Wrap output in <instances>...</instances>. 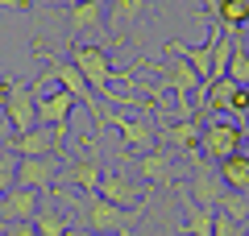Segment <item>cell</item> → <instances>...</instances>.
<instances>
[{"mask_svg": "<svg viewBox=\"0 0 249 236\" xmlns=\"http://www.w3.org/2000/svg\"><path fill=\"white\" fill-rule=\"evenodd\" d=\"M245 4H249V0H245Z\"/></svg>", "mask_w": 249, "mask_h": 236, "instance_id": "obj_31", "label": "cell"}, {"mask_svg": "<svg viewBox=\"0 0 249 236\" xmlns=\"http://www.w3.org/2000/svg\"><path fill=\"white\" fill-rule=\"evenodd\" d=\"M241 133H245V149H249V112H245V120H241Z\"/></svg>", "mask_w": 249, "mask_h": 236, "instance_id": "obj_28", "label": "cell"}, {"mask_svg": "<svg viewBox=\"0 0 249 236\" xmlns=\"http://www.w3.org/2000/svg\"><path fill=\"white\" fill-rule=\"evenodd\" d=\"M46 195L29 191V186H13L4 199H0V224H34L37 211H42Z\"/></svg>", "mask_w": 249, "mask_h": 236, "instance_id": "obj_13", "label": "cell"}, {"mask_svg": "<svg viewBox=\"0 0 249 236\" xmlns=\"http://www.w3.org/2000/svg\"><path fill=\"white\" fill-rule=\"evenodd\" d=\"M58 183L75 186L79 195H96V191H100V183H104V162H100V145H96V141H91L88 153L67 157V166H62V178H58Z\"/></svg>", "mask_w": 249, "mask_h": 236, "instance_id": "obj_7", "label": "cell"}, {"mask_svg": "<svg viewBox=\"0 0 249 236\" xmlns=\"http://www.w3.org/2000/svg\"><path fill=\"white\" fill-rule=\"evenodd\" d=\"M71 203L83 216L88 236H133L137 219H142V211H124V207H116V203L100 199V195H75Z\"/></svg>", "mask_w": 249, "mask_h": 236, "instance_id": "obj_2", "label": "cell"}, {"mask_svg": "<svg viewBox=\"0 0 249 236\" xmlns=\"http://www.w3.org/2000/svg\"><path fill=\"white\" fill-rule=\"evenodd\" d=\"M142 13H145V0H112V4H108V37L121 42L124 29L133 25Z\"/></svg>", "mask_w": 249, "mask_h": 236, "instance_id": "obj_17", "label": "cell"}, {"mask_svg": "<svg viewBox=\"0 0 249 236\" xmlns=\"http://www.w3.org/2000/svg\"><path fill=\"white\" fill-rule=\"evenodd\" d=\"M96 195L108 199V203H116V207H124V211H142L145 207V186L133 183L129 174H121V170H108Z\"/></svg>", "mask_w": 249, "mask_h": 236, "instance_id": "obj_12", "label": "cell"}, {"mask_svg": "<svg viewBox=\"0 0 249 236\" xmlns=\"http://www.w3.org/2000/svg\"><path fill=\"white\" fill-rule=\"evenodd\" d=\"M75 108H79V100L71 96V91H46L42 100H37V124H46V129H71V116Z\"/></svg>", "mask_w": 249, "mask_h": 236, "instance_id": "obj_16", "label": "cell"}, {"mask_svg": "<svg viewBox=\"0 0 249 236\" xmlns=\"http://www.w3.org/2000/svg\"><path fill=\"white\" fill-rule=\"evenodd\" d=\"M54 4H67V9H75V4H83V0H54Z\"/></svg>", "mask_w": 249, "mask_h": 236, "instance_id": "obj_29", "label": "cell"}, {"mask_svg": "<svg viewBox=\"0 0 249 236\" xmlns=\"http://www.w3.org/2000/svg\"><path fill=\"white\" fill-rule=\"evenodd\" d=\"M104 124L121 129V141H124V149H129L133 157H142V153H150V149H158V129H154L150 120H137V116H121V112H112V108H108Z\"/></svg>", "mask_w": 249, "mask_h": 236, "instance_id": "obj_10", "label": "cell"}, {"mask_svg": "<svg viewBox=\"0 0 249 236\" xmlns=\"http://www.w3.org/2000/svg\"><path fill=\"white\" fill-rule=\"evenodd\" d=\"M229 79L232 83H241V87H249V50L241 42H232V62H229Z\"/></svg>", "mask_w": 249, "mask_h": 236, "instance_id": "obj_23", "label": "cell"}, {"mask_svg": "<svg viewBox=\"0 0 249 236\" xmlns=\"http://www.w3.org/2000/svg\"><path fill=\"white\" fill-rule=\"evenodd\" d=\"M220 216L237 219V224H249V195H241V191H224V199H220Z\"/></svg>", "mask_w": 249, "mask_h": 236, "instance_id": "obj_22", "label": "cell"}, {"mask_svg": "<svg viewBox=\"0 0 249 236\" xmlns=\"http://www.w3.org/2000/svg\"><path fill=\"white\" fill-rule=\"evenodd\" d=\"M108 34V0H83L75 9H67V34L71 42H83L88 34Z\"/></svg>", "mask_w": 249, "mask_h": 236, "instance_id": "obj_11", "label": "cell"}, {"mask_svg": "<svg viewBox=\"0 0 249 236\" xmlns=\"http://www.w3.org/2000/svg\"><path fill=\"white\" fill-rule=\"evenodd\" d=\"M62 166H67V157H17V186L50 195L62 178Z\"/></svg>", "mask_w": 249, "mask_h": 236, "instance_id": "obj_8", "label": "cell"}, {"mask_svg": "<svg viewBox=\"0 0 249 236\" xmlns=\"http://www.w3.org/2000/svg\"><path fill=\"white\" fill-rule=\"evenodd\" d=\"M13 186H17V157L4 149V153H0V199H4Z\"/></svg>", "mask_w": 249, "mask_h": 236, "instance_id": "obj_24", "label": "cell"}, {"mask_svg": "<svg viewBox=\"0 0 249 236\" xmlns=\"http://www.w3.org/2000/svg\"><path fill=\"white\" fill-rule=\"evenodd\" d=\"M216 174H220V183L229 186V191L249 195V149H241V153H232L229 162H220Z\"/></svg>", "mask_w": 249, "mask_h": 236, "instance_id": "obj_18", "label": "cell"}, {"mask_svg": "<svg viewBox=\"0 0 249 236\" xmlns=\"http://www.w3.org/2000/svg\"><path fill=\"white\" fill-rule=\"evenodd\" d=\"M62 141H67V129H46V124H37L34 133L9 137V153L13 157H62Z\"/></svg>", "mask_w": 249, "mask_h": 236, "instance_id": "obj_9", "label": "cell"}, {"mask_svg": "<svg viewBox=\"0 0 249 236\" xmlns=\"http://www.w3.org/2000/svg\"><path fill=\"white\" fill-rule=\"evenodd\" d=\"M46 75H50V79H58V87H62V91H71V96H75V100H79V104L91 112L96 129H104V116H108V108L100 104V96L88 87V79L79 75V67H75L71 58H50V62H46Z\"/></svg>", "mask_w": 249, "mask_h": 236, "instance_id": "obj_5", "label": "cell"}, {"mask_svg": "<svg viewBox=\"0 0 249 236\" xmlns=\"http://www.w3.org/2000/svg\"><path fill=\"white\" fill-rule=\"evenodd\" d=\"M199 149H204L208 162H229L232 153L245 149V133H241V120L232 116H208L204 120V137H199Z\"/></svg>", "mask_w": 249, "mask_h": 236, "instance_id": "obj_4", "label": "cell"}, {"mask_svg": "<svg viewBox=\"0 0 249 236\" xmlns=\"http://www.w3.org/2000/svg\"><path fill=\"white\" fill-rule=\"evenodd\" d=\"M224 191H229V186L220 183V174H216V166H212V162H199V166H191V183H187V195H191V199H196L199 207L220 211Z\"/></svg>", "mask_w": 249, "mask_h": 236, "instance_id": "obj_14", "label": "cell"}, {"mask_svg": "<svg viewBox=\"0 0 249 236\" xmlns=\"http://www.w3.org/2000/svg\"><path fill=\"white\" fill-rule=\"evenodd\" d=\"M208 9H212L216 25L229 29V34H237L241 25H249V4L245 0H208Z\"/></svg>", "mask_w": 249, "mask_h": 236, "instance_id": "obj_19", "label": "cell"}, {"mask_svg": "<svg viewBox=\"0 0 249 236\" xmlns=\"http://www.w3.org/2000/svg\"><path fill=\"white\" fill-rule=\"evenodd\" d=\"M183 207H187V224H183L187 236H212V228H216V211L199 207V203L191 199L187 191H183Z\"/></svg>", "mask_w": 249, "mask_h": 236, "instance_id": "obj_21", "label": "cell"}, {"mask_svg": "<svg viewBox=\"0 0 249 236\" xmlns=\"http://www.w3.org/2000/svg\"><path fill=\"white\" fill-rule=\"evenodd\" d=\"M67 58L79 67V75L88 79V87L96 91L100 100H108V104H121V108H142L145 100L142 96H116L112 91V75H116V67H112V54L104 50V46H91V42H71L67 46Z\"/></svg>", "mask_w": 249, "mask_h": 236, "instance_id": "obj_1", "label": "cell"}, {"mask_svg": "<svg viewBox=\"0 0 249 236\" xmlns=\"http://www.w3.org/2000/svg\"><path fill=\"white\" fill-rule=\"evenodd\" d=\"M133 170L154 186H175L178 183V162H175L170 149H150V153L133 157Z\"/></svg>", "mask_w": 249, "mask_h": 236, "instance_id": "obj_15", "label": "cell"}, {"mask_svg": "<svg viewBox=\"0 0 249 236\" xmlns=\"http://www.w3.org/2000/svg\"><path fill=\"white\" fill-rule=\"evenodd\" d=\"M212 236H245V224H237V219H229V216H220V211H216Z\"/></svg>", "mask_w": 249, "mask_h": 236, "instance_id": "obj_25", "label": "cell"}, {"mask_svg": "<svg viewBox=\"0 0 249 236\" xmlns=\"http://www.w3.org/2000/svg\"><path fill=\"white\" fill-rule=\"evenodd\" d=\"M154 75L166 83L170 91H175L178 100V116H191V91L204 87V79H199V70L191 67V62L183 58V54H175L166 46V54H162V62H154Z\"/></svg>", "mask_w": 249, "mask_h": 236, "instance_id": "obj_3", "label": "cell"}, {"mask_svg": "<svg viewBox=\"0 0 249 236\" xmlns=\"http://www.w3.org/2000/svg\"><path fill=\"white\" fill-rule=\"evenodd\" d=\"M67 236H88V232H67Z\"/></svg>", "mask_w": 249, "mask_h": 236, "instance_id": "obj_30", "label": "cell"}, {"mask_svg": "<svg viewBox=\"0 0 249 236\" xmlns=\"http://www.w3.org/2000/svg\"><path fill=\"white\" fill-rule=\"evenodd\" d=\"M34 0H0V9H13V13H25Z\"/></svg>", "mask_w": 249, "mask_h": 236, "instance_id": "obj_27", "label": "cell"}, {"mask_svg": "<svg viewBox=\"0 0 249 236\" xmlns=\"http://www.w3.org/2000/svg\"><path fill=\"white\" fill-rule=\"evenodd\" d=\"M0 108H4V120H9L13 137H21V133H34L37 129V96L29 83H4V100H0Z\"/></svg>", "mask_w": 249, "mask_h": 236, "instance_id": "obj_6", "label": "cell"}, {"mask_svg": "<svg viewBox=\"0 0 249 236\" xmlns=\"http://www.w3.org/2000/svg\"><path fill=\"white\" fill-rule=\"evenodd\" d=\"M34 228H37V236H67V232H75L71 216H62V207H58V203H50V199L42 203V211H37Z\"/></svg>", "mask_w": 249, "mask_h": 236, "instance_id": "obj_20", "label": "cell"}, {"mask_svg": "<svg viewBox=\"0 0 249 236\" xmlns=\"http://www.w3.org/2000/svg\"><path fill=\"white\" fill-rule=\"evenodd\" d=\"M0 232H4V236H37V228L34 224H4Z\"/></svg>", "mask_w": 249, "mask_h": 236, "instance_id": "obj_26", "label": "cell"}]
</instances>
